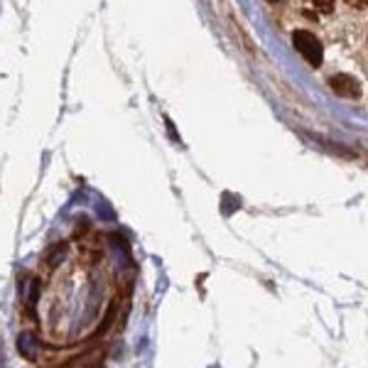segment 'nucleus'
I'll list each match as a JSON object with an SVG mask.
<instances>
[{
	"instance_id": "2",
	"label": "nucleus",
	"mask_w": 368,
	"mask_h": 368,
	"mask_svg": "<svg viewBox=\"0 0 368 368\" xmlns=\"http://www.w3.org/2000/svg\"><path fill=\"white\" fill-rule=\"evenodd\" d=\"M329 86H332L334 94L344 96V99H358V96H361V86H358L356 79L349 74L332 76V79H329Z\"/></svg>"
},
{
	"instance_id": "4",
	"label": "nucleus",
	"mask_w": 368,
	"mask_h": 368,
	"mask_svg": "<svg viewBox=\"0 0 368 368\" xmlns=\"http://www.w3.org/2000/svg\"><path fill=\"white\" fill-rule=\"evenodd\" d=\"M351 8H368V0H346Z\"/></svg>"
},
{
	"instance_id": "3",
	"label": "nucleus",
	"mask_w": 368,
	"mask_h": 368,
	"mask_svg": "<svg viewBox=\"0 0 368 368\" xmlns=\"http://www.w3.org/2000/svg\"><path fill=\"white\" fill-rule=\"evenodd\" d=\"M307 5H312L321 15H329L334 10V0H307Z\"/></svg>"
},
{
	"instance_id": "5",
	"label": "nucleus",
	"mask_w": 368,
	"mask_h": 368,
	"mask_svg": "<svg viewBox=\"0 0 368 368\" xmlns=\"http://www.w3.org/2000/svg\"><path fill=\"white\" fill-rule=\"evenodd\" d=\"M270 3H275V0H270Z\"/></svg>"
},
{
	"instance_id": "1",
	"label": "nucleus",
	"mask_w": 368,
	"mask_h": 368,
	"mask_svg": "<svg viewBox=\"0 0 368 368\" xmlns=\"http://www.w3.org/2000/svg\"><path fill=\"white\" fill-rule=\"evenodd\" d=\"M293 45H295V49H297V52L302 54V57L307 59L312 66H319L321 64L324 52H321L319 40H317L312 32H307V29H297V32L293 35Z\"/></svg>"
}]
</instances>
